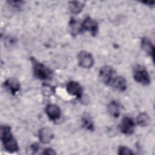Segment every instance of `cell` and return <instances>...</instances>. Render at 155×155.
Here are the masks:
<instances>
[{
    "label": "cell",
    "instance_id": "7c38bea8",
    "mask_svg": "<svg viewBox=\"0 0 155 155\" xmlns=\"http://www.w3.org/2000/svg\"><path fill=\"white\" fill-rule=\"evenodd\" d=\"M113 88L119 91H124L127 87V83L126 79L120 76L114 77L113 79L111 84Z\"/></svg>",
    "mask_w": 155,
    "mask_h": 155
},
{
    "label": "cell",
    "instance_id": "30bf717a",
    "mask_svg": "<svg viewBox=\"0 0 155 155\" xmlns=\"http://www.w3.org/2000/svg\"><path fill=\"white\" fill-rule=\"evenodd\" d=\"M45 113L48 118L51 120H58L61 114L59 107L54 104H48L46 106Z\"/></svg>",
    "mask_w": 155,
    "mask_h": 155
},
{
    "label": "cell",
    "instance_id": "ac0fdd59",
    "mask_svg": "<svg viewBox=\"0 0 155 155\" xmlns=\"http://www.w3.org/2000/svg\"><path fill=\"white\" fill-rule=\"evenodd\" d=\"M82 127L87 130L93 131L94 130V124L91 117L88 115L85 114L82 117L81 119Z\"/></svg>",
    "mask_w": 155,
    "mask_h": 155
},
{
    "label": "cell",
    "instance_id": "cb8c5ba5",
    "mask_svg": "<svg viewBox=\"0 0 155 155\" xmlns=\"http://www.w3.org/2000/svg\"><path fill=\"white\" fill-rule=\"evenodd\" d=\"M142 2L150 7H153L154 5V1H143Z\"/></svg>",
    "mask_w": 155,
    "mask_h": 155
},
{
    "label": "cell",
    "instance_id": "ba28073f",
    "mask_svg": "<svg viewBox=\"0 0 155 155\" xmlns=\"http://www.w3.org/2000/svg\"><path fill=\"white\" fill-rule=\"evenodd\" d=\"M81 29L82 32L88 31L92 35H96L98 30V25L94 19L88 16L81 23Z\"/></svg>",
    "mask_w": 155,
    "mask_h": 155
},
{
    "label": "cell",
    "instance_id": "7402d4cb",
    "mask_svg": "<svg viewBox=\"0 0 155 155\" xmlns=\"http://www.w3.org/2000/svg\"><path fill=\"white\" fill-rule=\"evenodd\" d=\"M42 154H47V155H54V154H56V152L54 151V150L50 148H47L46 149H45L43 152H42Z\"/></svg>",
    "mask_w": 155,
    "mask_h": 155
},
{
    "label": "cell",
    "instance_id": "9a60e30c",
    "mask_svg": "<svg viewBox=\"0 0 155 155\" xmlns=\"http://www.w3.org/2000/svg\"><path fill=\"white\" fill-rule=\"evenodd\" d=\"M85 6V2L82 1H73L69 2V9L71 13L77 15L79 13Z\"/></svg>",
    "mask_w": 155,
    "mask_h": 155
},
{
    "label": "cell",
    "instance_id": "44dd1931",
    "mask_svg": "<svg viewBox=\"0 0 155 155\" xmlns=\"http://www.w3.org/2000/svg\"><path fill=\"white\" fill-rule=\"evenodd\" d=\"M23 1H7V3L12 6L13 8H20L23 4Z\"/></svg>",
    "mask_w": 155,
    "mask_h": 155
},
{
    "label": "cell",
    "instance_id": "5bb4252c",
    "mask_svg": "<svg viewBox=\"0 0 155 155\" xmlns=\"http://www.w3.org/2000/svg\"><path fill=\"white\" fill-rule=\"evenodd\" d=\"M107 111L110 116L113 117H118L120 114V105L116 101H111L107 105Z\"/></svg>",
    "mask_w": 155,
    "mask_h": 155
},
{
    "label": "cell",
    "instance_id": "ffe728a7",
    "mask_svg": "<svg viewBox=\"0 0 155 155\" xmlns=\"http://www.w3.org/2000/svg\"><path fill=\"white\" fill-rule=\"evenodd\" d=\"M134 153L131 149L125 146H120L118 148V154L119 155H130L133 154Z\"/></svg>",
    "mask_w": 155,
    "mask_h": 155
},
{
    "label": "cell",
    "instance_id": "2e32d148",
    "mask_svg": "<svg viewBox=\"0 0 155 155\" xmlns=\"http://www.w3.org/2000/svg\"><path fill=\"white\" fill-rule=\"evenodd\" d=\"M69 28L71 35L73 36L77 35L82 32L81 29V24H79V22L74 18L70 21Z\"/></svg>",
    "mask_w": 155,
    "mask_h": 155
},
{
    "label": "cell",
    "instance_id": "4fadbf2b",
    "mask_svg": "<svg viewBox=\"0 0 155 155\" xmlns=\"http://www.w3.org/2000/svg\"><path fill=\"white\" fill-rule=\"evenodd\" d=\"M140 46L142 50L152 58H154V47L151 41L147 38H143L141 39Z\"/></svg>",
    "mask_w": 155,
    "mask_h": 155
},
{
    "label": "cell",
    "instance_id": "277c9868",
    "mask_svg": "<svg viewBox=\"0 0 155 155\" xmlns=\"http://www.w3.org/2000/svg\"><path fill=\"white\" fill-rule=\"evenodd\" d=\"M114 70L108 65H105L101 68L99 72V78L101 81L105 85H110L114 79Z\"/></svg>",
    "mask_w": 155,
    "mask_h": 155
},
{
    "label": "cell",
    "instance_id": "52a82bcc",
    "mask_svg": "<svg viewBox=\"0 0 155 155\" xmlns=\"http://www.w3.org/2000/svg\"><path fill=\"white\" fill-rule=\"evenodd\" d=\"M66 90L68 94L81 99L83 94V88L81 84L74 81H69L66 85Z\"/></svg>",
    "mask_w": 155,
    "mask_h": 155
},
{
    "label": "cell",
    "instance_id": "3957f363",
    "mask_svg": "<svg viewBox=\"0 0 155 155\" xmlns=\"http://www.w3.org/2000/svg\"><path fill=\"white\" fill-rule=\"evenodd\" d=\"M133 78L137 83L143 85H148L151 82L150 74L145 67L136 65L133 68Z\"/></svg>",
    "mask_w": 155,
    "mask_h": 155
},
{
    "label": "cell",
    "instance_id": "9c48e42d",
    "mask_svg": "<svg viewBox=\"0 0 155 155\" xmlns=\"http://www.w3.org/2000/svg\"><path fill=\"white\" fill-rule=\"evenodd\" d=\"M4 85L5 88L13 96L20 90V84L18 80L14 78L7 79L4 82Z\"/></svg>",
    "mask_w": 155,
    "mask_h": 155
},
{
    "label": "cell",
    "instance_id": "8992f818",
    "mask_svg": "<svg viewBox=\"0 0 155 155\" xmlns=\"http://www.w3.org/2000/svg\"><path fill=\"white\" fill-rule=\"evenodd\" d=\"M120 131L127 135L132 134L134 131L135 123L133 119L130 117H124L119 125Z\"/></svg>",
    "mask_w": 155,
    "mask_h": 155
},
{
    "label": "cell",
    "instance_id": "6da1fadb",
    "mask_svg": "<svg viewBox=\"0 0 155 155\" xmlns=\"http://www.w3.org/2000/svg\"><path fill=\"white\" fill-rule=\"evenodd\" d=\"M1 139L5 150L9 153L18 151L19 147L18 142L14 137L11 128L6 125H1L0 129Z\"/></svg>",
    "mask_w": 155,
    "mask_h": 155
},
{
    "label": "cell",
    "instance_id": "7a4b0ae2",
    "mask_svg": "<svg viewBox=\"0 0 155 155\" xmlns=\"http://www.w3.org/2000/svg\"><path fill=\"white\" fill-rule=\"evenodd\" d=\"M34 76L41 80H48L52 78V71L35 58H30Z\"/></svg>",
    "mask_w": 155,
    "mask_h": 155
},
{
    "label": "cell",
    "instance_id": "d6986e66",
    "mask_svg": "<svg viewBox=\"0 0 155 155\" xmlns=\"http://www.w3.org/2000/svg\"><path fill=\"white\" fill-rule=\"evenodd\" d=\"M42 93L44 96H50L51 95H52L53 94L54 90H53V88L52 87L50 86L49 85L44 84L42 85Z\"/></svg>",
    "mask_w": 155,
    "mask_h": 155
},
{
    "label": "cell",
    "instance_id": "e0dca14e",
    "mask_svg": "<svg viewBox=\"0 0 155 155\" xmlns=\"http://www.w3.org/2000/svg\"><path fill=\"white\" fill-rule=\"evenodd\" d=\"M150 117L148 114L145 112L139 113L136 118L137 123L141 127H147L150 123Z\"/></svg>",
    "mask_w": 155,
    "mask_h": 155
},
{
    "label": "cell",
    "instance_id": "603a6c76",
    "mask_svg": "<svg viewBox=\"0 0 155 155\" xmlns=\"http://www.w3.org/2000/svg\"><path fill=\"white\" fill-rule=\"evenodd\" d=\"M38 148H39V146L37 143H33L31 145V149L33 152L37 151L38 150Z\"/></svg>",
    "mask_w": 155,
    "mask_h": 155
},
{
    "label": "cell",
    "instance_id": "8fae6325",
    "mask_svg": "<svg viewBox=\"0 0 155 155\" xmlns=\"http://www.w3.org/2000/svg\"><path fill=\"white\" fill-rule=\"evenodd\" d=\"M38 137L41 143H48L53 139L54 134L50 128L43 127L39 130Z\"/></svg>",
    "mask_w": 155,
    "mask_h": 155
},
{
    "label": "cell",
    "instance_id": "5b68a950",
    "mask_svg": "<svg viewBox=\"0 0 155 155\" xmlns=\"http://www.w3.org/2000/svg\"><path fill=\"white\" fill-rule=\"evenodd\" d=\"M78 64L84 68H90L94 64V59L92 54L86 51H81L78 54Z\"/></svg>",
    "mask_w": 155,
    "mask_h": 155
}]
</instances>
